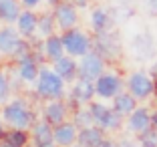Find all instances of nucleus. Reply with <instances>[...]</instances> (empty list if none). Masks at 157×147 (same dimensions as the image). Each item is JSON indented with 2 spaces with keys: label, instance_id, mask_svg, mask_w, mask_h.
Listing matches in <instances>:
<instances>
[{
  "label": "nucleus",
  "instance_id": "38",
  "mask_svg": "<svg viewBox=\"0 0 157 147\" xmlns=\"http://www.w3.org/2000/svg\"><path fill=\"white\" fill-rule=\"evenodd\" d=\"M0 147H8V145H4V143H2V145H0Z\"/></svg>",
  "mask_w": 157,
  "mask_h": 147
},
{
  "label": "nucleus",
  "instance_id": "4",
  "mask_svg": "<svg viewBox=\"0 0 157 147\" xmlns=\"http://www.w3.org/2000/svg\"><path fill=\"white\" fill-rule=\"evenodd\" d=\"M77 71H78V75H81V79L93 83V81H97V79L103 75V59L97 55V52L89 51L87 55L83 56L81 64L77 67Z\"/></svg>",
  "mask_w": 157,
  "mask_h": 147
},
{
  "label": "nucleus",
  "instance_id": "39",
  "mask_svg": "<svg viewBox=\"0 0 157 147\" xmlns=\"http://www.w3.org/2000/svg\"><path fill=\"white\" fill-rule=\"evenodd\" d=\"M75 147H78V145H75Z\"/></svg>",
  "mask_w": 157,
  "mask_h": 147
},
{
  "label": "nucleus",
  "instance_id": "34",
  "mask_svg": "<svg viewBox=\"0 0 157 147\" xmlns=\"http://www.w3.org/2000/svg\"><path fill=\"white\" fill-rule=\"evenodd\" d=\"M77 4L78 6H87V0H77Z\"/></svg>",
  "mask_w": 157,
  "mask_h": 147
},
{
  "label": "nucleus",
  "instance_id": "9",
  "mask_svg": "<svg viewBox=\"0 0 157 147\" xmlns=\"http://www.w3.org/2000/svg\"><path fill=\"white\" fill-rule=\"evenodd\" d=\"M55 20H56V24H59L60 28L71 30V28L77 24V8H75L71 2H60V4H56Z\"/></svg>",
  "mask_w": 157,
  "mask_h": 147
},
{
  "label": "nucleus",
  "instance_id": "19",
  "mask_svg": "<svg viewBox=\"0 0 157 147\" xmlns=\"http://www.w3.org/2000/svg\"><path fill=\"white\" fill-rule=\"evenodd\" d=\"M97 55L103 59V55L105 56H115L117 55V51H119V44L115 42V38L113 37H109L107 32H101L99 34V38H97Z\"/></svg>",
  "mask_w": 157,
  "mask_h": 147
},
{
  "label": "nucleus",
  "instance_id": "36",
  "mask_svg": "<svg viewBox=\"0 0 157 147\" xmlns=\"http://www.w3.org/2000/svg\"><path fill=\"white\" fill-rule=\"evenodd\" d=\"M153 91L157 93V81H155V83H153Z\"/></svg>",
  "mask_w": 157,
  "mask_h": 147
},
{
  "label": "nucleus",
  "instance_id": "8",
  "mask_svg": "<svg viewBox=\"0 0 157 147\" xmlns=\"http://www.w3.org/2000/svg\"><path fill=\"white\" fill-rule=\"evenodd\" d=\"M129 91L135 99H147L153 93V81L145 73H135L129 79Z\"/></svg>",
  "mask_w": 157,
  "mask_h": 147
},
{
  "label": "nucleus",
  "instance_id": "15",
  "mask_svg": "<svg viewBox=\"0 0 157 147\" xmlns=\"http://www.w3.org/2000/svg\"><path fill=\"white\" fill-rule=\"evenodd\" d=\"M36 14L34 12H20L18 18H16V24H18V34H22V37H33L34 32H36Z\"/></svg>",
  "mask_w": 157,
  "mask_h": 147
},
{
  "label": "nucleus",
  "instance_id": "33",
  "mask_svg": "<svg viewBox=\"0 0 157 147\" xmlns=\"http://www.w3.org/2000/svg\"><path fill=\"white\" fill-rule=\"evenodd\" d=\"M151 125H153V127L157 129V111H155V113H153V117H151Z\"/></svg>",
  "mask_w": 157,
  "mask_h": 147
},
{
  "label": "nucleus",
  "instance_id": "12",
  "mask_svg": "<svg viewBox=\"0 0 157 147\" xmlns=\"http://www.w3.org/2000/svg\"><path fill=\"white\" fill-rule=\"evenodd\" d=\"M151 127V115L145 107H137L129 115V129L133 133H143L145 129Z\"/></svg>",
  "mask_w": 157,
  "mask_h": 147
},
{
  "label": "nucleus",
  "instance_id": "29",
  "mask_svg": "<svg viewBox=\"0 0 157 147\" xmlns=\"http://www.w3.org/2000/svg\"><path fill=\"white\" fill-rule=\"evenodd\" d=\"M149 10H151V14H157V0H149Z\"/></svg>",
  "mask_w": 157,
  "mask_h": 147
},
{
  "label": "nucleus",
  "instance_id": "1",
  "mask_svg": "<svg viewBox=\"0 0 157 147\" xmlns=\"http://www.w3.org/2000/svg\"><path fill=\"white\" fill-rule=\"evenodd\" d=\"M36 89L38 95L44 97V99H52V101H59L63 93H65V81L60 77H56L55 71L51 69H40L36 77Z\"/></svg>",
  "mask_w": 157,
  "mask_h": 147
},
{
  "label": "nucleus",
  "instance_id": "22",
  "mask_svg": "<svg viewBox=\"0 0 157 147\" xmlns=\"http://www.w3.org/2000/svg\"><path fill=\"white\" fill-rule=\"evenodd\" d=\"M2 139H4L2 143L8 145V147H24V145H26V141H28L26 133H24L22 129H10L8 133L2 135Z\"/></svg>",
  "mask_w": 157,
  "mask_h": 147
},
{
  "label": "nucleus",
  "instance_id": "16",
  "mask_svg": "<svg viewBox=\"0 0 157 147\" xmlns=\"http://www.w3.org/2000/svg\"><path fill=\"white\" fill-rule=\"evenodd\" d=\"M65 115H67V107L63 105L60 101H52L46 105L44 109V117L48 125H60L65 123Z\"/></svg>",
  "mask_w": 157,
  "mask_h": 147
},
{
  "label": "nucleus",
  "instance_id": "14",
  "mask_svg": "<svg viewBox=\"0 0 157 147\" xmlns=\"http://www.w3.org/2000/svg\"><path fill=\"white\" fill-rule=\"evenodd\" d=\"M103 131L97 127H85L81 129V133L77 135V141H78V147H99V143L103 141Z\"/></svg>",
  "mask_w": 157,
  "mask_h": 147
},
{
  "label": "nucleus",
  "instance_id": "30",
  "mask_svg": "<svg viewBox=\"0 0 157 147\" xmlns=\"http://www.w3.org/2000/svg\"><path fill=\"white\" fill-rule=\"evenodd\" d=\"M40 0H22V4L24 6H28V8H33V6H36Z\"/></svg>",
  "mask_w": 157,
  "mask_h": 147
},
{
  "label": "nucleus",
  "instance_id": "32",
  "mask_svg": "<svg viewBox=\"0 0 157 147\" xmlns=\"http://www.w3.org/2000/svg\"><path fill=\"white\" fill-rule=\"evenodd\" d=\"M121 147H137V145H133L129 139H123V141H121Z\"/></svg>",
  "mask_w": 157,
  "mask_h": 147
},
{
  "label": "nucleus",
  "instance_id": "37",
  "mask_svg": "<svg viewBox=\"0 0 157 147\" xmlns=\"http://www.w3.org/2000/svg\"><path fill=\"white\" fill-rule=\"evenodd\" d=\"M48 2H51V4H56V2H59V0H48Z\"/></svg>",
  "mask_w": 157,
  "mask_h": 147
},
{
  "label": "nucleus",
  "instance_id": "23",
  "mask_svg": "<svg viewBox=\"0 0 157 147\" xmlns=\"http://www.w3.org/2000/svg\"><path fill=\"white\" fill-rule=\"evenodd\" d=\"M91 24H93V28H95V32H97V34H101V32H107L109 14H107L103 8H97L95 12L91 14Z\"/></svg>",
  "mask_w": 157,
  "mask_h": 147
},
{
  "label": "nucleus",
  "instance_id": "7",
  "mask_svg": "<svg viewBox=\"0 0 157 147\" xmlns=\"http://www.w3.org/2000/svg\"><path fill=\"white\" fill-rule=\"evenodd\" d=\"M121 91V79L113 73H103L95 83V93L103 99H111V97L119 95Z\"/></svg>",
  "mask_w": 157,
  "mask_h": 147
},
{
  "label": "nucleus",
  "instance_id": "10",
  "mask_svg": "<svg viewBox=\"0 0 157 147\" xmlns=\"http://www.w3.org/2000/svg\"><path fill=\"white\" fill-rule=\"evenodd\" d=\"M52 139L56 145L69 147L73 145V141H77V127L73 123H60L52 129Z\"/></svg>",
  "mask_w": 157,
  "mask_h": 147
},
{
  "label": "nucleus",
  "instance_id": "21",
  "mask_svg": "<svg viewBox=\"0 0 157 147\" xmlns=\"http://www.w3.org/2000/svg\"><path fill=\"white\" fill-rule=\"evenodd\" d=\"M44 52L48 59L56 60L63 56V52H65V48H63V42H60V37H55V34H51V37L46 38L44 42Z\"/></svg>",
  "mask_w": 157,
  "mask_h": 147
},
{
  "label": "nucleus",
  "instance_id": "27",
  "mask_svg": "<svg viewBox=\"0 0 157 147\" xmlns=\"http://www.w3.org/2000/svg\"><path fill=\"white\" fill-rule=\"evenodd\" d=\"M10 93V85H8V79L4 77V73H0V101H4Z\"/></svg>",
  "mask_w": 157,
  "mask_h": 147
},
{
  "label": "nucleus",
  "instance_id": "28",
  "mask_svg": "<svg viewBox=\"0 0 157 147\" xmlns=\"http://www.w3.org/2000/svg\"><path fill=\"white\" fill-rule=\"evenodd\" d=\"M99 147H117L115 141H111V139H103L101 143H99Z\"/></svg>",
  "mask_w": 157,
  "mask_h": 147
},
{
  "label": "nucleus",
  "instance_id": "24",
  "mask_svg": "<svg viewBox=\"0 0 157 147\" xmlns=\"http://www.w3.org/2000/svg\"><path fill=\"white\" fill-rule=\"evenodd\" d=\"M52 28H55V18H52V16L44 14V16H40V18H38L36 30L40 32V34H44V37H51V34H52Z\"/></svg>",
  "mask_w": 157,
  "mask_h": 147
},
{
  "label": "nucleus",
  "instance_id": "5",
  "mask_svg": "<svg viewBox=\"0 0 157 147\" xmlns=\"http://www.w3.org/2000/svg\"><path fill=\"white\" fill-rule=\"evenodd\" d=\"M89 111H91L93 121H97V123L101 125V129H117L119 123H121V115L119 113H115L113 109L101 105V103H93Z\"/></svg>",
  "mask_w": 157,
  "mask_h": 147
},
{
  "label": "nucleus",
  "instance_id": "18",
  "mask_svg": "<svg viewBox=\"0 0 157 147\" xmlns=\"http://www.w3.org/2000/svg\"><path fill=\"white\" fill-rule=\"evenodd\" d=\"M95 95V85L91 81H85V79H78L77 85L73 87V99L77 103H85L91 101V97Z\"/></svg>",
  "mask_w": 157,
  "mask_h": 147
},
{
  "label": "nucleus",
  "instance_id": "20",
  "mask_svg": "<svg viewBox=\"0 0 157 147\" xmlns=\"http://www.w3.org/2000/svg\"><path fill=\"white\" fill-rule=\"evenodd\" d=\"M20 14L18 2L16 0H0V20L4 22H16Z\"/></svg>",
  "mask_w": 157,
  "mask_h": 147
},
{
  "label": "nucleus",
  "instance_id": "3",
  "mask_svg": "<svg viewBox=\"0 0 157 147\" xmlns=\"http://www.w3.org/2000/svg\"><path fill=\"white\" fill-rule=\"evenodd\" d=\"M60 42H63V48L69 52L71 56H85L89 51H91V38L81 30H65V34L60 37Z\"/></svg>",
  "mask_w": 157,
  "mask_h": 147
},
{
  "label": "nucleus",
  "instance_id": "13",
  "mask_svg": "<svg viewBox=\"0 0 157 147\" xmlns=\"http://www.w3.org/2000/svg\"><path fill=\"white\" fill-rule=\"evenodd\" d=\"M55 75L60 77L63 81H73L77 77V63H75L71 56H60L55 60Z\"/></svg>",
  "mask_w": 157,
  "mask_h": 147
},
{
  "label": "nucleus",
  "instance_id": "6",
  "mask_svg": "<svg viewBox=\"0 0 157 147\" xmlns=\"http://www.w3.org/2000/svg\"><path fill=\"white\" fill-rule=\"evenodd\" d=\"M22 48L24 42L20 41V34L14 28H0V52L2 55H18Z\"/></svg>",
  "mask_w": 157,
  "mask_h": 147
},
{
  "label": "nucleus",
  "instance_id": "25",
  "mask_svg": "<svg viewBox=\"0 0 157 147\" xmlns=\"http://www.w3.org/2000/svg\"><path fill=\"white\" fill-rule=\"evenodd\" d=\"M139 147H157V131H153V127L145 129L143 133H139Z\"/></svg>",
  "mask_w": 157,
  "mask_h": 147
},
{
  "label": "nucleus",
  "instance_id": "2",
  "mask_svg": "<svg viewBox=\"0 0 157 147\" xmlns=\"http://www.w3.org/2000/svg\"><path fill=\"white\" fill-rule=\"evenodd\" d=\"M4 119L8 121L10 125H12V129H26L33 125V113H30V109H28V105L24 101H20V99H16V101L8 103V105L4 107Z\"/></svg>",
  "mask_w": 157,
  "mask_h": 147
},
{
  "label": "nucleus",
  "instance_id": "17",
  "mask_svg": "<svg viewBox=\"0 0 157 147\" xmlns=\"http://www.w3.org/2000/svg\"><path fill=\"white\" fill-rule=\"evenodd\" d=\"M135 109H137V103H135V97L131 93H119V95H115V107H113L115 113H119V115H131Z\"/></svg>",
  "mask_w": 157,
  "mask_h": 147
},
{
  "label": "nucleus",
  "instance_id": "26",
  "mask_svg": "<svg viewBox=\"0 0 157 147\" xmlns=\"http://www.w3.org/2000/svg\"><path fill=\"white\" fill-rule=\"evenodd\" d=\"M75 127H81V129H85V127H91L93 125V117H91V111L89 109H81V111H77V115H75Z\"/></svg>",
  "mask_w": 157,
  "mask_h": 147
},
{
  "label": "nucleus",
  "instance_id": "11",
  "mask_svg": "<svg viewBox=\"0 0 157 147\" xmlns=\"http://www.w3.org/2000/svg\"><path fill=\"white\" fill-rule=\"evenodd\" d=\"M33 141L34 147H55V139H52V129L46 121L34 123L33 127Z\"/></svg>",
  "mask_w": 157,
  "mask_h": 147
},
{
  "label": "nucleus",
  "instance_id": "35",
  "mask_svg": "<svg viewBox=\"0 0 157 147\" xmlns=\"http://www.w3.org/2000/svg\"><path fill=\"white\" fill-rule=\"evenodd\" d=\"M2 135H4V127H2V123H0V139H2Z\"/></svg>",
  "mask_w": 157,
  "mask_h": 147
},
{
  "label": "nucleus",
  "instance_id": "31",
  "mask_svg": "<svg viewBox=\"0 0 157 147\" xmlns=\"http://www.w3.org/2000/svg\"><path fill=\"white\" fill-rule=\"evenodd\" d=\"M151 77H153V81H157V63L151 64Z\"/></svg>",
  "mask_w": 157,
  "mask_h": 147
}]
</instances>
